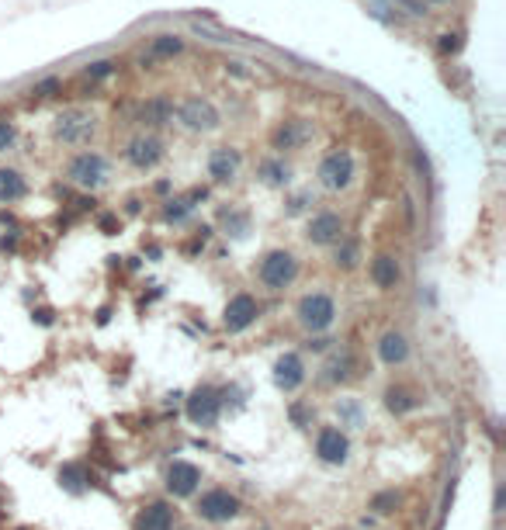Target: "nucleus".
I'll use <instances>...</instances> for the list:
<instances>
[{
    "label": "nucleus",
    "instance_id": "f257e3e1",
    "mask_svg": "<svg viewBox=\"0 0 506 530\" xmlns=\"http://www.w3.org/2000/svg\"><path fill=\"white\" fill-rule=\"evenodd\" d=\"M94 132H97V115L87 107H66L53 122L56 142H63V146H83L94 139Z\"/></svg>",
    "mask_w": 506,
    "mask_h": 530
},
{
    "label": "nucleus",
    "instance_id": "f03ea898",
    "mask_svg": "<svg viewBox=\"0 0 506 530\" xmlns=\"http://www.w3.org/2000/svg\"><path fill=\"white\" fill-rule=\"evenodd\" d=\"M260 285L270 292H285L298 277V260H295L292 250H270L264 260H260Z\"/></svg>",
    "mask_w": 506,
    "mask_h": 530
},
{
    "label": "nucleus",
    "instance_id": "7ed1b4c3",
    "mask_svg": "<svg viewBox=\"0 0 506 530\" xmlns=\"http://www.w3.org/2000/svg\"><path fill=\"white\" fill-rule=\"evenodd\" d=\"M240 509H243V503L233 492H226V489H209L198 499V506H194L198 520H205V524H229V520L240 516Z\"/></svg>",
    "mask_w": 506,
    "mask_h": 530
},
{
    "label": "nucleus",
    "instance_id": "20e7f679",
    "mask_svg": "<svg viewBox=\"0 0 506 530\" xmlns=\"http://www.w3.org/2000/svg\"><path fill=\"white\" fill-rule=\"evenodd\" d=\"M295 316H298V322H302L309 333H322V329H330V326H333V319H337V305H333V298H330V295L312 292V295H305V298L298 302Z\"/></svg>",
    "mask_w": 506,
    "mask_h": 530
},
{
    "label": "nucleus",
    "instance_id": "39448f33",
    "mask_svg": "<svg viewBox=\"0 0 506 530\" xmlns=\"http://www.w3.org/2000/svg\"><path fill=\"white\" fill-rule=\"evenodd\" d=\"M66 177L77 187H83V191H97L107 181V159L101 153H90V149L77 153L70 159V166H66Z\"/></svg>",
    "mask_w": 506,
    "mask_h": 530
},
{
    "label": "nucleus",
    "instance_id": "423d86ee",
    "mask_svg": "<svg viewBox=\"0 0 506 530\" xmlns=\"http://www.w3.org/2000/svg\"><path fill=\"white\" fill-rule=\"evenodd\" d=\"M184 413L194 426H215L218 423V413H222V392L212 388V385H198V388L187 396Z\"/></svg>",
    "mask_w": 506,
    "mask_h": 530
},
{
    "label": "nucleus",
    "instance_id": "0eeeda50",
    "mask_svg": "<svg viewBox=\"0 0 506 530\" xmlns=\"http://www.w3.org/2000/svg\"><path fill=\"white\" fill-rule=\"evenodd\" d=\"M354 181V157L347 149H333L330 157L320 163V184L326 191H344Z\"/></svg>",
    "mask_w": 506,
    "mask_h": 530
},
{
    "label": "nucleus",
    "instance_id": "6e6552de",
    "mask_svg": "<svg viewBox=\"0 0 506 530\" xmlns=\"http://www.w3.org/2000/svg\"><path fill=\"white\" fill-rule=\"evenodd\" d=\"M177 122L191 132H212V129H218V111L205 97H187L184 105L177 107Z\"/></svg>",
    "mask_w": 506,
    "mask_h": 530
},
{
    "label": "nucleus",
    "instance_id": "1a4fd4ad",
    "mask_svg": "<svg viewBox=\"0 0 506 530\" xmlns=\"http://www.w3.org/2000/svg\"><path fill=\"white\" fill-rule=\"evenodd\" d=\"M312 135H316V125H312V122H305V118H285V122L270 132V146L281 149V153H295V149H302Z\"/></svg>",
    "mask_w": 506,
    "mask_h": 530
},
{
    "label": "nucleus",
    "instance_id": "9d476101",
    "mask_svg": "<svg viewBox=\"0 0 506 530\" xmlns=\"http://www.w3.org/2000/svg\"><path fill=\"white\" fill-rule=\"evenodd\" d=\"M163 139L160 135H135V139H129V146H125V159L132 163L135 170H153L157 163L163 159Z\"/></svg>",
    "mask_w": 506,
    "mask_h": 530
},
{
    "label": "nucleus",
    "instance_id": "9b49d317",
    "mask_svg": "<svg viewBox=\"0 0 506 530\" xmlns=\"http://www.w3.org/2000/svg\"><path fill=\"white\" fill-rule=\"evenodd\" d=\"M257 312H260V305H257L253 295H236V298H229V305H226L222 326H226L229 333H243V329H250V326L257 322Z\"/></svg>",
    "mask_w": 506,
    "mask_h": 530
},
{
    "label": "nucleus",
    "instance_id": "f8f14e48",
    "mask_svg": "<svg viewBox=\"0 0 506 530\" xmlns=\"http://www.w3.org/2000/svg\"><path fill=\"white\" fill-rule=\"evenodd\" d=\"M201 485V468L191 465V461H174L167 468V492L177 496V499H187L194 496V489Z\"/></svg>",
    "mask_w": 506,
    "mask_h": 530
},
{
    "label": "nucleus",
    "instance_id": "ddd939ff",
    "mask_svg": "<svg viewBox=\"0 0 506 530\" xmlns=\"http://www.w3.org/2000/svg\"><path fill=\"white\" fill-rule=\"evenodd\" d=\"M316 454H320V461H326V465H347V457H350L347 433L337 430V426H322L320 437H316Z\"/></svg>",
    "mask_w": 506,
    "mask_h": 530
},
{
    "label": "nucleus",
    "instance_id": "4468645a",
    "mask_svg": "<svg viewBox=\"0 0 506 530\" xmlns=\"http://www.w3.org/2000/svg\"><path fill=\"white\" fill-rule=\"evenodd\" d=\"M302 381H305V364H302V357H298V354H281V357L274 361V385H278L281 392H298Z\"/></svg>",
    "mask_w": 506,
    "mask_h": 530
},
{
    "label": "nucleus",
    "instance_id": "2eb2a0df",
    "mask_svg": "<svg viewBox=\"0 0 506 530\" xmlns=\"http://www.w3.org/2000/svg\"><path fill=\"white\" fill-rule=\"evenodd\" d=\"M309 243H316V246H330V243H337V239L344 236V218L337 212H320L312 222H309Z\"/></svg>",
    "mask_w": 506,
    "mask_h": 530
},
{
    "label": "nucleus",
    "instance_id": "dca6fc26",
    "mask_svg": "<svg viewBox=\"0 0 506 530\" xmlns=\"http://www.w3.org/2000/svg\"><path fill=\"white\" fill-rule=\"evenodd\" d=\"M209 174H212V181H218V184H229V181L240 174V149H233V146L212 149V157H209Z\"/></svg>",
    "mask_w": 506,
    "mask_h": 530
},
{
    "label": "nucleus",
    "instance_id": "f3484780",
    "mask_svg": "<svg viewBox=\"0 0 506 530\" xmlns=\"http://www.w3.org/2000/svg\"><path fill=\"white\" fill-rule=\"evenodd\" d=\"M378 357H381V364H389V368H396V364H406V357H409V340L396 333V329H389L381 340H378Z\"/></svg>",
    "mask_w": 506,
    "mask_h": 530
},
{
    "label": "nucleus",
    "instance_id": "a211bd4d",
    "mask_svg": "<svg viewBox=\"0 0 506 530\" xmlns=\"http://www.w3.org/2000/svg\"><path fill=\"white\" fill-rule=\"evenodd\" d=\"M135 530H174V509L167 503L142 506V513L135 516Z\"/></svg>",
    "mask_w": 506,
    "mask_h": 530
},
{
    "label": "nucleus",
    "instance_id": "6ab92c4d",
    "mask_svg": "<svg viewBox=\"0 0 506 530\" xmlns=\"http://www.w3.org/2000/svg\"><path fill=\"white\" fill-rule=\"evenodd\" d=\"M371 281L381 288V292H392L396 285H399V260L396 257H389V253H381V257H374L371 264Z\"/></svg>",
    "mask_w": 506,
    "mask_h": 530
},
{
    "label": "nucleus",
    "instance_id": "aec40b11",
    "mask_svg": "<svg viewBox=\"0 0 506 530\" xmlns=\"http://www.w3.org/2000/svg\"><path fill=\"white\" fill-rule=\"evenodd\" d=\"M205 198H209L205 187H194L187 198H170V201L163 205V218H167V222H184L187 215H191V208H194L198 201H205Z\"/></svg>",
    "mask_w": 506,
    "mask_h": 530
},
{
    "label": "nucleus",
    "instance_id": "412c9836",
    "mask_svg": "<svg viewBox=\"0 0 506 530\" xmlns=\"http://www.w3.org/2000/svg\"><path fill=\"white\" fill-rule=\"evenodd\" d=\"M28 194L25 177L11 166H0V205H11V201H21Z\"/></svg>",
    "mask_w": 506,
    "mask_h": 530
},
{
    "label": "nucleus",
    "instance_id": "4be33fe9",
    "mask_svg": "<svg viewBox=\"0 0 506 530\" xmlns=\"http://www.w3.org/2000/svg\"><path fill=\"white\" fill-rule=\"evenodd\" d=\"M420 406V398L413 388H406V385H392V388H385V409L389 413H396V416H406V413H413Z\"/></svg>",
    "mask_w": 506,
    "mask_h": 530
},
{
    "label": "nucleus",
    "instance_id": "5701e85b",
    "mask_svg": "<svg viewBox=\"0 0 506 530\" xmlns=\"http://www.w3.org/2000/svg\"><path fill=\"white\" fill-rule=\"evenodd\" d=\"M139 122L142 125H153V129H160L167 122H174V107L167 105L163 97H153V101H146L142 111H139Z\"/></svg>",
    "mask_w": 506,
    "mask_h": 530
},
{
    "label": "nucleus",
    "instance_id": "b1692460",
    "mask_svg": "<svg viewBox=\"0 0 506 530\" xmlns=\"http://www.w3.org/2000/svg\"><path fill=\"white\" fill-rule=\"evenodd\" d=\"M257 177H260L267 187H285L292 181V170H288L285 159H264V163L257 166Z\"/></svg>",
    "mask_w": 506,
    "mask_h": 530
},
{
    "label": "nucleus",
    "instance_id": "393cba45",
    "mask_svg": "<svg viewBox=\"0 0 506 530\" xmlns=\"http://www.w3.org/2000/svg\"><path fill=\"white\" fill-rule=\"evenodd\" d=\"M354 368H357V361L350 357V354H337V357H330V364H326V381L330 385H344L354 378Z\"/></svg>",
    "mask_w": 506,
    "mask_h": 530
},
{
    "label": "nucleus",
    "instance_id": "a878e982",
    "mask_svg": "<svg viewBox=\"0 0 506 530\" xmlns=\"http://www.w3.org/2000/svg\"><path fill=\"white\" fill-rule=\"evenodd\" d=\"M87 482H90V472H87L83 465H66V468H59V485H63L66 492H83Z\"/></svg>",
    "mask_w": 506,
    "mask_h": 530
},
{
    "label": "nucleus",
    "instance_id": "bb28decb",
    "mask_svg": "<svg viewBox=\"0 0 506 530\" xmlns=\"http://www.w3.org/2000/svg\"><path fill=\"white\" fill-rule=\"evenodd\" d=\"M181 49H184V42L177 35H157L153 46H149V53L157 55V59H170V55H177Z\"/></svg>",
    "mask_w": 506,
    "mask_h": 530
},
{
    "label": "nucleus",
    "instance_id": "cd10ccee",
    "mask_svg": "<svg viewBox=\"0 0 506 530\" xmlns=\"http://www.w3.org/2000/svg\"><path fill=\"white\" fill-rule=\"evenodd\" d=\"M226 233L229 236H246V226H250V218H246V212H226Z\"/></svg>",
    "mask_w": 506,
    "mask_h": 530
},
{
    "label": "nucleus",
    "instance_id": "c85d7f7f",
    "mask_svg": "<svg viewBox=\"0 0 506 530\" xmlns=\"http://www.w3.org/2000/svg\"><path fill=\"white\" fill-rule=\"evenodd\" d=\"M333 264L340 267V270H350V267H357V243H344V246L337 250Z\"/></svg>",
    "mask_w": 506,
    "mask_h": 530
},
{
    "label": "nucleus",
    "instance_id": "c756f323",
    "mask_svg": "<svg viewBox=\"0 0 506 530\" xmlns=\"http://www.w3.org/2000/svg\"><path fill=\"white\" fill-rule=\"evenodd\" d=\"M396 506H399V492H392V489H389V492H378V496L371 499L374 513H392Z\"/></svg>",
    "mask_w": 506,
    "mask_h": 530
},
{
    "label": "nucleus",
    "instance_id": "7c9ffc66",
    "mask_svg": "<svg viewBox=\"0 0 506 530\" xmlns=\"http://www.w3.org/2000/svg\"><path fill=\"white\" fill-rule=\"evenodd\" d=\"M14 139H18V129H14L11 122H4V118H0V153H4V149H11V146H14Z\"/></svg>",
    "mask_w": 506,
    "mask_h": 530
},
{
    "label": "nucleus",
    "instance_id": "2f4dec72",
    "mask_svg": "<svg viewBox=\"0 0 506 530\" xmlns=\"http://www.w3.org/2000/svg\"><path fill=\"white\" fill-rule=\"evenodd\" d=\"M59 90H63V83H59V80H56V77L42 80V83H38V87H35V94H38V97H56V94H59Z\"/></svg>",
    "mask_w": 506,
    "mask_h": 530
},
{
    "label": "nucleus",
    "instance_id": "473e14b6",
    "mask_svg": "<svg viewBox=\"0 0 506 530\" xmlns=\"http://www.w3.org/2000/svg\"><path fill=\"white\" fill-rule=\"evenodd\" d=\"M111 70H115V63H111V59H101V63H90V66H87V77L101 80V77H107Z\"/></svg>",
    "mask_w": 506,
    "mask_h": 530
},
{
    "label": "nucleus",
    "instance_id": "72a5a7b5",
    "mask_svg": "<svg viewBox=\"0 0 506 530\" xmlns=\"http://www.w3.org/2000/svg\"><path fill=\"white\" fill-rule=\"evenodd\" d=\"M337 409H340V416H347V420H350V423H357V420H361V409H357V406H354V402H340V406H337Z\"/></svg>",
    "mask_w": 506,
    "mask_h": 530
},
{
    "label": "nucleus",
    "instance_id": "f704fd0d",
    "mask_svg": "<svg viewBox=\"0 0 506 530\" xmlns=\"http://www.w3.org/2000/svg\"><path fill=\"white\" fill-rule=\"evenodd\" d=\"M53 309H35V312H31V319H35V322H38V326H53Z\"/></svg>",
    "mask_w": 506,
    "mask_h": 530
},
{
    "label": "nucleus",
    "instance_id": "c9c22d12",
    "mask_svg": "<svg viewBox=\"0 0 506 530\" xmlns=\"http://www.w3.org/2000/svg\"><path fill=\"white\" fill-rule=\"evenodd\" d=\"M503 503H506V492H503V485L496 489V503H492V513H503Z\"/></svg>",
    "mask_w": 506,
    "mask_h": 530
},
{
    "label": "nucleus",
    "instance_id": "e433bc0d",
    "mask_svg": "<svg viewBox=\"0 0 506 530\" xmlns=\"http://www.w3.org/2000/svg\"><path fill=\"white\" fill-rule=\"evenodd\" d=\"M292 420H295L298 426L305 423V409H302V406H292Z\"/></svg>",
    "mask_w": 506,
    "mask_h": 530
},
{
    "label": "nucleus",
    "instance_id": "4c0bfd02",
    "mask_svg": "<svg viewBox=\"0 0 506 530\" xmlns=\"http://www.w3.org/2000/svg\"><path fill=\"white\" fill-rule=\"evenodd\" d=\"M441 49L448 53V49H458V42H454V35H444V42H441Z\"/></svg>",
    "mask_w": 506,
    "mask_h": 530
}]
</instances>
